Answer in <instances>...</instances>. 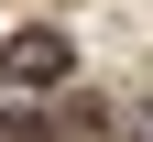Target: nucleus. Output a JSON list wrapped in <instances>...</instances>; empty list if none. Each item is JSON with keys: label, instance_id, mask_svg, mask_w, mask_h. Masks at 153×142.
I'll return each instance as SVG.
<instances>
[{"label": "nucleus", "instance_id": "nucleus-3", "mask_svg": "<svg viewBox=\"0 0 153 142\" xmlns=\"http://www.w3.org/2000/svg\"><path fill=\"white\" fill-rule=\"evenodd\" d=\"M131 142H153V109H142V120H131Z\"/></svg>", "mask_w": 153, "mask_h": 142}, {"label": "nucleus", "instance_id": "nucleus-2", "mask_svg": "<svg viewBox=\"0 0 153 142\" xmlns=\"http://www.w3.org/2000/svg\"><path fill=\"white\" fill-rule=\"evenodd\" d=\"M44 142H109V109L99 98H66V109H55V131Z\"/></svg>", "mask_w": 153, "mask_h": 142}, {"label": "nucleus", "instance_id": "nucleus-1", "mask_svg": "<svg viewBox=\"0 0 153 142\" xmlns=\"http://www.w3.org/2000/svg\"><path fill=\"white\" fill-rule=\"evenodd\" d=\"M55 77H66V33H11V44H0V88L11 98H33V88H55Z\"/></svg>", "mask_w": 153, "mask_h": 142}]
</instances>
